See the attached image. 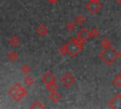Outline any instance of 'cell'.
Returning <instances> with one entry per match:
<instances>
[{
	"label": "cell",
	"instance_id": "6da1fadb",
	"mask_svg": "<svg viewBox=\"0 0 121 109\" xmlns=\"http://www.w3.org/2000/svg\"><path fill=\"white\" fill-rule=\"evenodd\" d=\"M66 54L70 55L71 57L77 56L82 49H83V44H81L77 38H73L69 40L65 45H63Z\"/></svg>",
	"mask_w": 121,
	"mask_h": 109
},
{
	"label": "cell",
	"instance_id": "7a4b0ae2",
	"mask_svg": "<svg viewBox=\"0 0 121 109\" xmlns=\"http://www.w3.org/2000/svg\"><path fill=\"white\" fill-rule=\"evenodd\" d=\"M117 57H118V52H116L112 47L104 48L99 53V58L101 59V61H103L108 65H111L112 64H113L114 61L117 59Z\"/></svg>",
	"mask_w": 121,
	"mask_h": 109
},
{
	"label": "cell",
	"instance_id": "3957f363",
	"mask_svg": "<svg viewBox=\"0 0 121 109\" xmlns=\"http://www.w3.org/2000/svg\"><path fill=\"white\" fill-rule=\"evenodd\" d=\"M9 95L15 100V101H19L21 100L26 95V90L25 89V87H23L19 82L14 83L9 90Z\"/></svg>",
	"mask_w": 121,
	"mask_h": 109
},
{
	"label": "cell",
	"instance_id": "277c9868",
	"mask_svg": "<svg viewBox=\"0 0 121 109\" xmlns=\"http://www.w3.org/2000/svg\"><path fill=\"white\" fill-rule=\"evenodd\" d=\"M56 81H57L56 77H55L54 74L51 73V72H46V73L42 77V82L44 83V85L46 86V88H48V87H50V86L56 84Z\"/></svg>",
	"mask_w": 121,
	"mask_h": 109
},
{
	"label": "cell",
	"instance_id": "5b68a950",
	"mask_svg": "<svg viewBox=\"0 0 121 109\" xmlns=\"http://www.w3.org/2000/svg\"><path fill=\"white\" fill-rule=\"evenodd\" d=\"M60 82L63 85L65 86H71L74 82H75V77L72 73H65L61 78H60Z\"/></svg>",
	"mask_w": 121,
	"mask_h": 109
},
{
	"label": "cell",
	"instance_id": "8992f818",
	"mask_svg": "<svg viewBox=\"0 0 121 109\" xmlns=\"http://www.w3.org/2000/svg\"><path fill=\"white\" fill-rule=\"evenodd\" d=\"M86 9L91 13H96V12H98L100 10L101 5H100L99 2H92V1H89L86 4Z\"/></svg>",
	"mask_w": 121,
	"mask_h": 109
},
{
	"label": "cell",
	"instance_id": "52a82bcc",
	"mask_svg": "<svg viewBox=\"0 0 121 109\" xmlns=\"http://www.w3.org/2000/svg\"><path fill=\"white\" fill-rule=\"evenodd\" d=\"M90 38V35H89V30H87L86 28H81L78 34H77V39L81 43V44H84L88 39Z\"/></svg>",
	"mask_w": 121,
	"mask_h": 109
},
{
	"label": "cell",
	"instance_id": "ba28073f",
	"mask_svg": "<svg viewBox=\"0 0 121 109\" xmlns=\"http://www.w3.org/2000/svg\"><path fill=\"white\" fill-rule=\"evenodd\" d=\"M109 106L113 109L121 108V94H116L109 102Z\"/></svg>",
	"mask_w": 121,
	"mask_h": 109
},
{
	"label": "cell",
	"instance_id": "9c48e42d",
	"mask_svg": "<svg viewBox=\"0 0 121 109\" xmlns=\"http://www.w3.org/2000/svg\"><path fill=\"white\" fill-rule=\"evenodd\" d=\"M36 32L39 36H45L48 33V28L45 25H40V26H38Z\"/></svg>",
	"mask_w": 121,
	"mask_h": 109
},
{
	"label": "cell",
	"instance_id": "30bf717a",
	"mask_svg": "<svg viewBox=\"0 0 121 109\" xmlns=\"http://www.w3.org/2000/svg\"><path fill=\"white\" fill-rule=\"evenodd\" d=\"M60 94L58 92V89L57 90H51L50 91V94H49V99L54 101V102H57L60 100Z\"/></svg>",
	"mask_w": 121,
	"mask_h": 109
},
{
	"label": "cell",
	"instance_id": "8fae6325",
	"mask_svg": "<svg viewBox=\"0 0 121 109\" xmlns=\"http://www.w3.org/2000/svg\"><path fill=\"white\" fill-rule=\"evenodd\" d=\"M9 45H10L11 46H13V47H17V46L20 45L21 41H20V39H19L17 36H12L11 38H9Z\"/></svg>",
	"mask_w": 121,
	"mask_h": 109
},
{
	"label": "cell",
	"instance_id": "7c38bea8",
	"mask_svg": "<svg viewBox=\"0 0 121 109\" xmlns=\"http://www.w3.org/2000/svg\"><path fill=\"white\" fill-rule=\"evenodd\" d=\"M18 57H19V56H18V53L15 52V51H13V50L8 53V58H9V60L11 61V62L16 61V60L18 59Z\"/></svg>",
	"mask_w": 121,
	"mask_h": 109
},
{
	"label": "cell",
	"instance_id": "4fadbf2b",
	"mask_svg": "<svg viewBox=\"0 0 121 109\" xmlns=\"http://www.w3.org/2000/svg\"><path fill=\"white\" fill-rule=\"evenodd\" d=\"M112 83L114 86L116 87H121V75L118 74L117 76H115L112 80Z\"/></svg>",
	"mask_w": 121,
	"mask_h": 109
},
{
	"label": "cell",
	"instance_id": "5bb4252c",
	"mask_svg": "<svg viewBox=\"0 0 121 109\" xmlns=\"http://www.w3.org/2000/svg\"><path fill=\"white\" fill-rule=\"evenodd\" d=\"M65 27H66V29H67L68 31L72 32V31H74V30L76 29V24H75L74 22H72V21H70V22H67V23H66V26H65Z\"/></svg>",
	"mask_w": 121,
	"mask_h": 109
},
{
	"label": "cell",
	"instance_id": "9a60e30c",
	"mask_svg": "<svg viewBox=\"0 0 121 109\" xmlns=\"http://www.w3.org/2000/svg\"><path fill=\"white\" fill-rule=\"evenodd\" d=\"M100 44H101V45H102L104 48L112 47V46H111V42H110V40H109L108 38H106V37H105V38H102Z\"/></svg>",
	"mask_w": 121,
	"mask_h": 109
},
{
	"label": "cell",
	"instance_id": "2e32d148",
	"mask_svg": "<svg viewBox=\"0 0 121 109\" xmlns=\"http://www.w3.org/2000/svg\"><path fill=\"white\" fill-rule=\"evenodd\" d=\"M75 21H76V23H77V24H78V25H82V24L86 21V18H85V16H84V15L79 14V15H78V16L76 17Z\"/></svg>",
	"mask_w": 121,
	"mask_h": 109
},
{
	"label": "cell",
	"instance_id": "e0dca14e",
	"mask_svg": "<svg viewBox=\"0 0 121 109\" xmlns=\"http://www.w3.org/2000/svg\"><path fill=\"white\" fill-rule=\"evenodd\" d=\"M20 70H21L22 73H24V74H27V73H29V72L31 71V67H30L28 64H23V65L21 66Z\"/></svg>",
	"mask_w": 121,
	"mask_h": 109
},
{
	"label": "cell",
	"instance_id": "ac0fdd59",
	"mask_svg": "<svg viewBox=\"0 0 121 109\" xmlns=\"http://www.w3.org/2000/svg\"><path fill=\"white\" fill-rule=\"evenodd\" d=\"M30 108H40V109H42V108H45V106L40 101V100H35L32 104H31V106H30Z\"/></svg>",
	"mask_w": 121,
	"mask_h": 109
},
{
	"label": "cell",
	"instance_id": "d6986e66",
	"mask_svg": "<svg viewBox=\"0 0 121 109\" xmlns=\"http://www.w3.org/2000/svg\"><path fill=\"white\" fill-rule=\"evenodd\" d=\"M89 35L90 37H93V38H95L99 35V30L96 28V27H93L90 31H89Z\"/></svg>",
	"mask_w": 121,
	"mask_h": 109
},
{
	"label": "cell",
	"instance_id": "ffe728a7",
	"mask_svg": "<svg viewBox=\"0 0 121 109\" xmlns=\"http://www.w3.org/2000/svg\"><path fill=\"white\" fill-rule=\"evenodd\" d=\"M33 83H34V80L31 77L27 76V77L25 78V84L26 85H32Z\"/></svg>",
	"mask_w": 121,
	"mask_h": 109
},
{
	"label": "cell",
	"instance_id": "44dd1931",
	"mask_svg": "<svg viewBox=\"0 0 121 109\" xmlns=\"http://www.w3.org/2000/svg\"><path fill=\"white\" fill-rule=\"evenodd\" d=\"M59 53L60 54V55H66V50H65V48H64V46L62 45V46H60V48H59Z\"/></svg>",
	"mask_w": 121,
	"mask_h": 109
},
{
	"label": "cell",
	"instance_id": "7402d4cb",
	"mask_svg": "<svg viewBox=\"0 0 121 109\" xmlns=\"http://www.w3.org/2000/svg\"><path fill=\"white\" fill-rule=\"evenodd\" d=\"M48 1H49L51 4H55V3H57V1H58V0H48Z\"/></svg>",
	"mask_w": 121,
	"mask_h": 109
},
{
	"label": "cell",
	"instance_id": "603a6c76",
	"mask_svg": "<svg viewBox=\"0 0 121 109\" xmlns=\"http://www.w3.org/2000/svg\"><path fill=\"white\" fill-rule=\"evenodd\" d=\"M115 1H116V3L121 7V0H115Z\"/></svg>",
	"mask_w": 121,
	"mask_h": 109
},
{
	"label": "cell",
	"instance_id": "cb8c5ba5",
	"mask_svg": "<svg viewBox=\"0 0 121 109\" xmlns=\"http://www.w3.org/2000/svg\"><path fill=\"white\" fill-rule=\"evenodd\" d=\"M89 1H92V2H99L100 0H89Z\"/></svg>",
	"mask_w": 121,
	"mask_h": 109
},
{
	"label": "cell",
	"instance_id": "d4e9b609",
	"mask_svg": "<svg viewBox=\"0 0 121 109\" xmlns=\"http://www.w3.org/2000/svg\"><path fill=\"white\" fill-rule=\"evenodd\" d=\"M118 57H120V58H121V51L118 53Z\"/></svg>",
	"mask_w": 121,
	"mask_h": 109
},
{
	"label": "cell",
	"instance_id": "484cf974",
	"mask_svg": "<svg viewBox=\"0 0 121 109\" xmlns=\"http://www.w3.org/2000/svg\"><path fill=\"white\" fill-rule=\"evenodd\" d=\"M119 74H120V75H121V71H120V72H119Z\"/></svg>",
	"mask_w": 121,
	"mask_h": 109
}]
</instances>
